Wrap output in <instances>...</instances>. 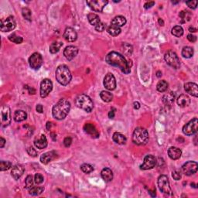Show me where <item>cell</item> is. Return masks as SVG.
<instances>
[{
	"label": "cell",
	"instance_id": "be15d7a7",
	"mask_svg": "<svg viewBox=\"0 0 198 198\" xmlns=\"http://www.w3.org/2000/svg\"><path fill=\"white\" fill-rule=\"evenodd\" d=\"M159 23L160 24V26H163L164 25V22L163 21L162 19H159Z\"/></svg>",
	"mask_w": 198,
	"mask_h": 198
},
{
	"label": "cell",
	"instance_id": "1f68e13d",
	"mask_svg": "<svg viewBox=\"0 0 198 198\" xmlns=\"http://www.w3.org/2000/svg\"><path fill=\"white\" fill-rule=\"evenodd\" d=\"M63 46V43L61 42H53L50 44V52L53 54L57 53L58 52H59V50H61V48Z\"/></svg>",
	"mask_w": 198,
	"mask_h": 198
},
{
	"label": "cell",
	"instance_id": "bcb514c9",
	"mask_svg": "<svg viewBox=\"0 0 198 198\" xmlns=\"http://www.w3.org/2000/svg\"><path fill=\"white\" fill-rule=\"evenodd\" d=\"M44 177H43L42 174L36 173V175H35L34 177L35 183H36V184H41V183L44 182Z\"/></svg>",
	"mask_w": 198,
	"mask_h": 198
},
{
	"label": "cell",
	"instance_id": "9a60e30c",
	"mask_svg": "<svg viewBox=\"0 0 198 198\" xmlns=\"http://www.w3.org/2000/svg\"><path fill=\"white\" fill-rule=\"evenodd\" d=\"M156 165V159L153 155H147L145 156L143 163L140 166V169L142 170H148L153 169Z\"/></svg>",
	"mask_w": 198,
	"mask_h": 198
},
{
	"label": "cell",
	"instance_id": "7a4b0ae2",
	"mask_svg": "<svg viewBox=\"0 0 198 198\" xmlns=\"http://www.w3.org/2000/svg\"><path fill=\"white\" fill-rule=\"evenodd\" d=\"M70 109H71V103L67 99H62L53 106L52 114L56 119L62 120L68 115Z\"/></svg>",
	"mask_w": 198,
	"mask_h": 198
},
{
	"label": "cell",
	"instance_id": "e575fe53",
	"mask_svg": "<svg viewBox=\"0 0 198 198\" xmlns=\"http://www.w3.org/2000/svg\"><path fill=\"white\" fill-rule=\"evenodd\" d=\"M194 55V49L191 47H184L182 50V56L185 58H191Z\"/></svg>",
	"mask_w": 198,
	"mask_h": 198
},
{
	"label": "cell",
	"instance_id": "816d5d0a",
	"mask_svg": "<svg viewBox=\"0 0 198 198\" xmlns=\"http://www.w3.org/2000/svg\"><path fill=\"white\" fill-rule=\"evenodd\" d=\"M72 143V139L71 137H66L64 140V144L66 147H69Z\"/></svg>",
	"mask_w": 198,
	"mask_h": 198
},
{
	"label": "cell",
	"instance_id": "c3c4849f",
	"mask_svg": "<svg viewBox=\"0 0 198 198\" xmlns=\"http://www.w3.org/2000/svg\"><path fill=\"white\" fill-rule=\"evenodd\" d=\"M105 24L104 23H103L102 22H101V23H99V24H98L97 26H94V28H95V30L98 31V32H103V31L105 30Z\"/></svg>",
	"mask_w": 198,
	"mask_h": 198
},
{
	"label": "cell",
	"instance_id": "cb8c5ba5",
	"mask_svg": "<svg viewBox=\"0 0 198 198\" xmlns=\"http://www.w3.org/2000/svg\"><path fill=\"white\" fill-rule=\"evenodd\" d=\"M168 155H169V157L171 159L176 160V159H180L182 155V151L177 147L172 146L168 150Z\"/></svg>",
	"mask_w": 198,
	"mask_h": 198
},
{
	"label": "cell",
	"instance_id": "60d3db41",
	"mask_svg": "<svg viewBox=\"0 0 198 198\" xmlns=\"http://www.w3.org/2000/svg\"><path fill=\"white\" fill-rule=\"evenodd\" d=\"M179 16H180V17L181 18L182 23L189 21L191 18V14L189 12H187V11H182V12H180Z\"/></svg>",
	"mask_w": 198,
	"mask_h": 198
},
{
	"label": "cell",
	"instance_id": "e7e4bbea",
	"mask_svg": "<svg viewBox=\"0 0 198 198\" xmlns=\"http://www.w3.org/2000/svg\"><path fill=\"white\" fill-rule=\"evenodd\" d=\"M55 136H56V135H55L54 133H51V138H52V139H53L54 141L56 140V138H54Z\"/></svg>",
	"mask_w": 198,
	"mask_h": 198
},
{
	"label": "cell",
	"instance_id": "4fadbf2b",
	"mask_svg": "<svg viewBox=\"0 0 198 198\" xmlns=\"http://www.w3.org/2000/svg\"><path fill=\"white\" fill-rule=\"evenodd\" d=\"M198 169V164L194 161H188L182 166V171L186 176H191L196 173Z\"/></svg>",
	"mask_w": 198,
	"mask_h": 198
},
{
	"label": "cell",
	"instance_id": "f6af8a7d",
	"mask_svg": "<svg viewBox=\"0 0 198 198\" xmlns=\"http://www.w3.org/2000/svg\"><path fill=\"white\" fill-rule=\"evenodd\" d=\"M25 185H26V189L30 190L33 186V177L31 175H29L26 177V180H25Z\"/></svg>",
	"mask_w": 198,
	"mask_h": 198
},
{
	"label": "cell",
	"instance_id": "680465c9",
	"mask_svg": "<svg viewBox=\"0 0 198 198\" xmlns=\"http://www.w3.org/2000/svg\"><path fill=\"white\" fill-rule=\"evenodd\" d=\"M26 88H27V89H28V91H29V93H30V94H34L35 93H36V91H35V89H33V88H30L29 86H26Z\"/></svg>",
	"mask_w": 198,
	"mask_h": 198
},
{
	"label": "cell",
	"instance_id": "8d00e7d4",
	"mask_svg": "<svg viewBox=\"0 0 198 198\" xmlns=\"http://www.w3.org/2000/svg\"><path fill=\"white\" fill-rule=\"evenodd\" d=\"M122 50L123 53H124L125 55H126V56H130L132 53L133 48L130 44L126 43V44H123L122 46Z\"/></svg>",
	"mask_w": 198,
	"mask_h": 198
},
{
	"label": "cell",
	"instance_id": "8992f818",
	"mask_svg": "<svg viewBox=\"0 0 198 198\" xmlns=\"http://www.w3.org/2000/svg\"><path fill=\"white\" fill-rule=\"evenodd\" d=\"M164 59H165L166 64L169 66L172 67L174 69H178L180 67V61L178 56L175 52L172 51V50H168L166 52L164 56Z\"/></svg>",
	"mask_w": 198,
	"mask_h": 198
},
{
	"label": "cell",
	"instance_id": "94428289",
	"mask_svg": "<svg viewBox=\"0 0 198 198\" xmlns=\"http://www.w3.org/2000/svg\"><path fill=\"white\" fill-rule=\"evenodd\" d=\"M189 31L191 33H195V32H197V29H196V28H194V27H190Z\"/></svg>",
	"mask_w": 198,
	"mask_h": 198
},
{
	"label": "cell",
	"instance_id": "681fc988",
	"mask_svg": "<svg viewBox=\"0 0 198 198\" xmlns=\"http://www.w3.org/2000/svg\"><path fill=\"white\" fill-rule=\"evenodd\" d=\"M26 151H27V153L30 156H33V157H36V156H37V152H36V150H35L34 148H33V147H29Z\"/></svg>",
	"mask_w": 198,
	"mask_h": 198
},
{
	"label": "cell",
	"instance_id": "03108f58",
	"mask_svg": "<svg viewBox=\"0 0 198 198\" xmlns=\"http://www.w3.org/2000/svg\"><path fill=\"white\" fill-rule=\"evenodd\" d=\"M156 74H157V75H156V76H157L158 77H160V76H162V72H160V71H158V72L156 73Z\"/></svg>",
	"mask_w": 198,
	"mask_h": 198
},
{
	"label": "cell",
	"instance_id": "f1b7e54d",
	"mask_svg": "<svg viewBox=\"0 0 198 198\" xmlns=\"http://www.w3.org/2000/svg\"><path fill=\"white\" fill-rule=\"evenodd\" d=\"M127 23V20L122 16H115L113 20H112V25L114 26H118V27L121 28L122 26H125Z\"/></svg>",
	"mask_w": 198,
	"mask_h": 198
},
{
	"label": "cell",
	"instance_id": "9c48e42d",
	"mask_svg": "<svg viewBox=\"0 0 198 198\" xmlns=\"http://www.w3.org/2000/svg\"><path fill=\"white\" fill-rule=\"evenodd\" d=\"M90 9L97 12H101L104 6L108 4L107 0H88L86 2Z\"/></svg>",
	"mask_w": 198,
	"mask_h": 198
},
{
	"label": "cell",
	"instance_id": "8fae6325",
	"mask_svg": "<svg viewBox=\"0 0 198 198\" xmlns=\"http://www.w3.org/2000/svg\"><path fill=\"white\" fill-rule=\"evenodd\" d=\"M52 89H53V83L50 79H44L40 84V97L41 98H46L48 96V94L51 92Z\"/></svg>",
	"mask_w": 198,
	"mask_h": 198
},
{
	"label": "cell",
	"instance_id": "52a82bcc",
	"mask_svg": "<svg viewBox=\"0 0 198 198\" xmlns=\"http://www.w3.org/2000/svg\"><path fill=\"white\" fill-rule=\"evenodd\" d=\"M157 183L159 189L160 190L161 192H163L165 194H167V195H173L169 179H168V177L166 175L159 176L157 180Z\"/></svg>",
	"mask_w": 198,
	"mask_h": 198
},
{
	"label": "cell",
	"instance_id": "ee69618b",
	"mask_svg": "<svg viewBox=\"0 0 198 198\" xmlns=\"http://www.w3.org/2000/svg\"><path fill=\"white\" fill-rule=\"evenodd\" d=\"M22 15H23V18L25 20H28V21H31V11L30 9H28V8L25 7L23 8L22 9Z\"/></svg>",
	"mask_w": 198,
	"mask_h": 198
},
{
	"label": "cell",
	"instance_id": "7dc6e473",
	"mask_svg": "<svg viewBox=\"0 0 198 198\" xmlns=\"http://www.w3.org/2000/svg\"><path fill=\"white\" fill-rule=\"evenodd\" d=\"M173 178L175 180H180L181 179V173L179 170H174L172 173Z\"/></svg>",
	"mask_w": 198,
	"mask_h": 198
},
{
	"label": "cell",
	"instance_id": "91938a15",
	"mask_svg": "<svg viewBox=\"0 0 198 198\" xmlns=\"http://www.w3.org/2000/svg\"><path fill=\"white\" fill-rule=\"evenodd\" d=\"M134 108L135 109H139L140 108V104H139V102H138V101H135L134 102Z\"/></svg>",
	"mask_w": 198,
	"mask_h": 198
},
{
	"label": "cell",
	"instance_id": "ba28073f",
	"mask_svg": "<svg viewBox=\"0 0 198 198\" xmlns=\"http://www.w3.org/2000/svg\"><path fill=\"white\" fill-rule=\"evenodd\" d=\"M198 120L197 118H194L189 122L186 123L183 127V132L186 136H193L197 132Z\"/></svg>",
	"mask_w": 198,
	"mask_h": 198
},
{
	"label": "cell",
	"instance_id": "003e7915",
	"mask_svg": "<svg viewBox=\"0 0 198 198\" xmlns=\"http://www.w3.org/2000/svg\"><path fill=\"white\" fill-rule=\"evenodd\" d=\"M179 2H173V4H177V3H178Z\"/></svg>",
	"mask_w": 198,
	"mask_h": 198
},
{
	"label": "cell",
	"instance_id": "d6986e66",
	"mask_svg": "<svg viewBox=\"0 0 198 198\" xmlns=\"http://www.w3.org/2000/svg\"><path fill=\"white\" fill-rule=\"evenodd\" d=\"M64 38L68 42H74L77 38V32L71 27L66 28L64 33Z\"/></svg>",
	"mask_w": 198,
	"mask_h": 198
},
{
	"label": "cell",
	"instance_id": "f5cc1de1",
	"mask_svg": "<svg viewBox=\"0 0 198 198\" xmlns=\"http://www.w3.org/2000/svg\"><path fill=\"white\" fill-rule=\"evenodd\" d=\"M154 5H155V2L154 1L147 2H145V5H144V8H145V9H150V8H151L152 6H154Z\"/></svg>",
	"mask_w": 198,
	"mask_h": 198
},
{
	"label": "cell",
	"instance_id": "5bb4252c",
	"mask_svg": "<svg viewBox=\"0 0 198 198\" xmlns=\"http://www.w3.org/2000/svg\"><path fill=\"white\" fill-rule=\"evenodd\" d=\"M29 64L33 70H38L43 64V58L40 53H33L29 58Z\"/></svg>",
	"mask_w": 198,
	"mask_h": 198
},
{
	"label": "cell",
	"instance_id": "4316f807",
	"mask_svg": "<svg viewBox=\"0 0 198 198\" xmlns=\"http://www.w3.org/2000/svg\"><path fill=\"white\" fill-rule=\"evenodd\" d=\"M101 175L103 180L105 182H110L113 179V173H112V169H110L109 168H104V169H103L101 170Z\"/></svg>",
	"mask_w": 198,
	"mask_h": 198
},
{
	"label": "cell",
	"instance_id": "d590c367",
	"mask_svg": "<svg viewBox=\"0 0 198 198\" xmlns=\"http://www.w3.org/2000/svg\"><path fill=\"white\" fill-rule=\"evenodd\" d=\"M168 86H169V85H168V83L166 81H159L158 82L157 85H156V89H157V91H159V92H165L166 90H167Z\"/></svg>",
	"mask_w": 198,
	"mask_h": 198
},
{
	"label": "cell",
	"instance_id": "d6a6232c",
	"mask_svg": "<svg viewBox=\"0 0 198 198\" xmlns=\"http://www.w3.org/2000/svg\"><path fill=\"white\" fill-rule=\"evenodd\" d=\"M107 31L108 33L110 35H112V36H116L121 33L122 30L121 28L118 27V26H114V25L111 24V26H109L108 27Z\"/></svg>",
	"mask_w": 198,
	"mask_h": 198
},
{
	"label": "cell",
	"instance_id": "ac0fdd59",
	"mask_svg": "<svg viewBox=\"0 0 198 198\" xmlns=\"http://www.w3.org/2000/svg\"><path fill=\"white\" fill-rule=\"evenodd\" d=\"M184 89L186 93L194 97H198V86L197 84L193 82H187L184 85Z\"/></svg>",
	"mask_w": 198,
	"mask_h": 198
},
{
	"label": "cell",
	"instance_id": "277c9868",
	"mask_svg": "<svg viewBox=\"0 0 198 198\" xmlns=\"http://www.w3.org/2000/svg\"><path fill=\"white\" fill-rule=\"evenodd\" d=\"M149 132L142 127H138L132 134V142L138 145H143L148 142Z\"/></svg>",
	"mask_w": 198,
	"mask_h": 198
},
{
	"label": "cell",
	"instance_id": "7402d4cb",
	"mask_svg": "<svg viewBox=\"0 0 198 198\" xmlns=\"http://www.w3.org/2000/svg\"><path fill=\"white\" fill-rule=\"evenodd\" d=\"M23 173H24V168H23V166L17 164V165L14 166L12 167V171H11V175H12V177L15 180H19L23 176Z\"/></svg>",
	"mask_w": 198,
	"mask_h": 198
},
{
	"label": "cell",
	"instance_id": "f546056e",
	"mask_svg": "<svg viewBox=\"0 0 198 198\" xmlns=\"http://www.w3.org/2000/svg\"><path fill=\"white\" fill-rule=\"evenodd\" d=\"M26 118H27V114L23 110H17L14 113L13 118L16 122H20L24 121V120L26 119Z\"/></svg>",
	"mask_w": 198,
	"mask_h": 198
},
{
	"label": "cell",
	"instance_id": "d4e9b609",
	"mask_svg": "<svg viewBox=\"0 0 198 198\" xmlns=\"http://www.w3.org/2000/svg\"><path fill=\"white\" fill-rule=\"evenodd\" d=\"M112 139L115 143L118 145H125L127 142V139L124 135L120 132H115L112 136Z\"/></svg>",
	"mask_w": 198,
	"mask_h": 198
},
{
	"label": "cell",
	"instance_id": "db71d44e",
	"mask_svg": "<svg viewBox=\"0 0 198 198\" xmlns=\"http://www.w3.org/2000/svg\"><path fill=\"white\" fill-rule=\"evenodd\" d=\"M187 39L191 43H194L197 40V37L193 34H188L187 35Z\"/></svg>",
	"mask_w": 198,
	"mask_h": 198
},
{
	"label": "cell",
	"instance_id": "f907efd6",
	"mask_svg": "<svg viewBox=\"0 0 198 198\" xmlns=\"http://www.w3.org/2000/svg\"><path fill=\"white\" fill-rule=\"evenodd\" d=\"M186 4L189 6V8L194 9L197 6V1H187L186 2Z\"/></svg>",
	"mask_w": 198,
	"mask_h": 198
},
{
	"label": "cell",
	"instance_id": "6f0895ef",
	"mask_svg": "<svg viewBox=\"0 0 198 198\" xmlns=\"http://www.w3.org/2000/svg\"><path fill=\"white\" fill-rule=\"evenodd\" d=\"M108 118H111V119L115 118V111L111 110L110 112H108Z\"/></svg>",
	"mask_w": 198,
	"mask_h": 198
},
{
	"label": "cell",
	"instance_id": "11a10c76",
	"mask_svg": "<svg viewBox=\"0 0 198 198\" xmlns=\"http://www.w3.org/2000/svg\"><path fill=\"white\" fill-rule=\"evenodd\" d=\"M36 109V112H39V113H43V112H44V108H43V106L41 104H37Z\"/></svg>",
	"mask_w": 198,
	"mask_h": 198
},
{
	"label": "cell",
	"instance_id": "484cf974",
	"mask_svg": "<svg viewBox=\"0 0 198 198\" xmlns=\"http://www.w3.org/2000/svg\"><path fill=\"white\" fill-rule=\"evenodd\" d=\"M177 104L180 107H186L191 104V99L186 94H180L177 99Z\"/></svg>",
	"mask_w": 198,
	"mask_h": 198
},
{
	"label": "cell",
	"instance_id": "2e32d148",
	"mask_svg": "<svg viewBox=\"0 0 198 198\" xmlns=\"http://www.w3.org/2000/svg\"><path fill=\"white\" fill-rule=\"evenodd\" d=\"M104 86L108 91H113L116 88V80L112 73H108L104 77Z\"/></svg>",
	"mask_w": 198,
	"mask_h": 198
},
{
	"label": "cell",
	"instance_id": "4dcf8cb0",
	"mask_svg": "<svg viewBox=\"0 0 198 198\" xmlns=\"http://www.w3.org/2000/svg\"><path fill=\"white\" fill-rule=\"evenodd\" d=\"M88 22H89V23L94 26H96L98 24H99V23H101V20H100L99 16L95 13L88 14Z\"/></svg>",
	"mask_w": 198,
	"mask_h": 198
},
{
	"label": "cell",
	"instance_id": "9f6ffc18",
	"mask_svg": "<svg viewBox=\"0 0 198 198\" xmlns=\"http://www.w3.org/2000/svg\"><path fill=\"white\" fill-rule=\"evenodd\" d=\"M6 144V140L2 137L0 138V148H3Z\"/></svg>",
	"mask_w": 198,
	"mask_h": 198
},
{
	"label": "cell",
	"instance_id": "44dd1931",
	"mask_svg": "<svg viewBox=\"0 0 198 198\" xmlns=\"http://www.w3.org/2000/svg\"><path fill=\"white\" fill-rule=\"evenodd\" d=\"M47 137L45 136V135L42 134L39 136L38 138H36L34 140V145L39 150H43V149H45L47 146Z\"/></svg>",
	"mask_w": 198,
	"mask_h": 198
},
{
	"label": "cell",
	"instance_id": "f35d334b",
	"mask_svg": "<svg viewBox=\"0 0 198 198\" xmlns=\"http://www.w3.org/2000/svg\"><path fill=\"white\" fill-rule=\"evenodd\" d=\"M9 39L12 43H15L16 44H20L23 42V37L20 36H17L16 33H12V34L9 35Z\"/></svg>",
	"mask_w": 198,
	"mask_h": 198
},
{
	"label": "cell",
	"instance_id": "3957f363",
	"mask_svg": "<svg viewBox=\"0 0 198 198\" xmlns=\"http://www.w3.org/2000/svg\"><path fill=\"white\" fill-rule=\"evenodd\" d=\"M55 77L58 83L64 86L67 85L72 79L71 71L66 65H60L57 68Z\"/></svg>",
	"mask_w": 198,
	"mask_h": 198
},
{
	"label": "cell",
	"instance_id": "5b68a950",
	"mask_svg": "<svg viewBox=\"0 0 198 198\" xmlns=\"http://www.w3.org/2000/svg\"><path fill=\"white\" fill-rule=\"evenodd\" d=\"M76 105L79 108L82 109L86 112H91L94 108V104H93L92 100L88 95L85 94H80L77 97L75 100Z\"/></svg>",
	"mask_w": 198,
	"mask_h": 198
},
{
	"label": "cell",
	"instance_id": "83f0119b",
	"mask_svg": "<svg viewBox=\"0 0 198 198\" xmlns=\"http://www.w3.org/2000/svg\"><path fill=\"white\" fill-rule=\"evenodd\" d=\"M162 100L163 102L166 105H171L174 102V100H175V94H174V92H172V91L166 93L163 96Z\"/></svg>",
	"mask_w": 198,
	"mask_h": 198
},
{
	"label": "cell",
	"instance_id": "603a6c76",
	"mask_svg": "<svg viewBox=\"0 0 198 198\" xmlns=\"http://www.w3.org/2000/svg\"><path fill=\"white\" fill-rule=\"evenodd\" d=\"M56 153L54 151L47 152V153H44L40 156V162L44 164H48L49 163L51 162L53 159L57 157Z\"/></svg>",
	"mask_w": 198,
	"mask_h": 198
},
{
	"label": "cell",
	"instance_id": "ab89813d",
	"mask_svg": "<svg viewBox=\"0 0 198 198\" xmlns=\"http://www.w3.org/2000/svg\"><path fill=\"white\" fill-rule=\"evenodd\" d=\"M29 191L30 194H31V195L38 196L44 192V188L41 187V186H33V187L31 188V189H30Z\"/></svg>",
	"mask_w": 198,
	"mask_h": 198
},
{
	"label": "cell",
	"instance_id": "6125c7cd",
	"mask_svg": "<svg viewBox=\"0 0 198 198\" xmlns=\"http://www.w3.org/2000/svg\"><path fill=\"white\" fill-rule=\"evenodd\" d=\"M50 128H51V122H48L47 123V130H50Z\"/></svg>",
	"mask_w": 198,
	"mask_h": 198
},
{
	"label": "cell",
	"instance_id": "b9f144b4",
	"mask_svg": "<svg viewBox=\"0 0 198 198\" xmlns=\"http://www.w3.org/2000/svg\"><path fill=\"white\" fill-rule=\"evenodd\" d=\"M81 170L83 171L85 173H87V174L91 173V172L94 171V167H93L91 165H90V164H88V163L82 164V165L81 166Z\"/></svg>",
	"mask_w": 198,
	"mask_h": 198
},
{
	"label": "cell",
	"instance_id": "836d02e7",
	"mask_svg": "<svg viewBox=\"0 0 198 198\" xmlns=\"http://www.w3.org/2000/svg\"><path fill=\"white\" fill-rule=\"evenodd\" d=\"M100 97L104 102H111L113 99V95L111 92L107 91H102L100 93Z\"/></svg>",
	"mask_w": 198,
	"mask_h": 198
},
{
	"label": "cell",
	"instance_id": "7bdbcfd3",
	"mask_svg": "<svg viewBox=\"0 0 198 198\" xmlns=\"http://www.w3.org/2000/svg\"><path fill=\"white\" fill-rule=\"evenodd\" d=\"M11 167H12V163L9 162V161L2 160L0 162V169H1V171L8 170Z\"/></svg>",
	"mask_w": 198,
	"mask_h": 198
},
{
	"label": "cell",
	"instance_id": "6da1fadb",
	"mask_svg": "<svg viewBox=\"0 0 198 198\" xmlns=\"http://www.w3.org/2000/svg\"><path fill=\"white\" fill-rule=\"evenodd\" d=\"M105 61L110 65L118 67L126 74L131 72V67L129 62L126 60L124 56L115 51H112L105 57Z\"/></svg>",
	"mask_w": 198,
	"mask_h": 198
},
{
	"label": "cell",
	"instance_id": "30bf717a",
	"mask_svg": "<svg viewBox=\"0 0 198 198\" xmlns=\"http://www.w3.org/2000/svg\"><path fill=\"white\" fill-rule=\"evenodd\" d=\"M16 26L15 19L13 16H9L5 20L1 22L0 25V30L2 32H10L12 31Z\"/></svg>",
	"mask_w": 198,
	"mask_h": 198
},
{
	"label": "cell",
	"instance_id": "74e56055",
	"mask_svg": "<svg viewBox=\"0 0 198 198\" xmlns=\"http://www.w3.org/2000/svg\"><path fill=\"white\" fill-rule=\"evenodd\" d=\"M172 34L176 37H180L183 35V29L180 26H175L171 31Z\"/></svg>",
	"mask_w": 198,
	"mask_h": 198
},
{
	"label": "cell",
	"instance_id": "e0dca14e",
	"mask_svg": "<svg viewBox=\"0 0 198 198\" xmlns=\"http://www.w3.org/2000/svg\"><path fill=\"white\" fill-rule=\"evenodd\" d=\"M78 53V49L74 46H68L64 50V56L68 61H72Z\"/></svg>",
	"mask_w": 198,
	"mask_h": 198
},
{
	"label": "cell",
	"instance_id": "7c38bea8",
	"mask_svg": "<svg viewBox=\"0 0 198 198\" xmlns=\"http://www.w3.org/2000/svg\"><path fill=\"white\" fill-rule=\"evenodd\" d=\"M1 122L2 127H7L11 123L10 108L6 105L1 108Z\"/></svg>",
	"mask_w": 198,
	"mask_h": 198
},
{
	"label": "cell",
	"instance_id": "ffe728a7",
	"mask_svg": "<svg viewBox=\"0 0 198 198\" xmlns=\"http://www.w3.org/2000/svg\"><path fill=\"white\" fill-rule=\"evenodd\" d=\"M84 130L87 134L90 135L92 138H99V132L95 128V126L91 123H86L84 126Z\"/></svg>",
	"mask_w": 198,
	"mask_h": 198
}]
</instances>
